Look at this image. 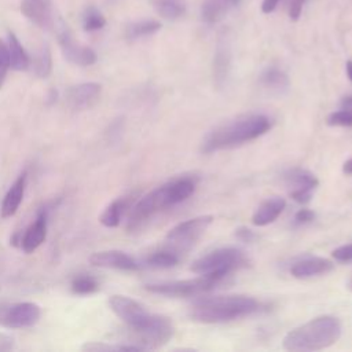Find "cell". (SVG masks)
<instances>
[{
	"mask_svg": "<svg viewBox=\"0 0 352 352\" xmlns=\"http://www.w3.org/2000/svg\"><path fill=\"white\" fill-rule=\"evenodd\" d=\"M315 217H316V214H315L314 210L304 208V209H300V210L296 212V214H294V223L298 224V226L307 224V223H311L312 220H315Z\"/></svg>",
	"mask_w": 352,
	"mask_h": 352,
	"instance_id": "836d02e7",
	"label": "cell"
},
{
	"mask_svg": "<svg viewBox=\"0 0 352 352\" xmlns=\"http://www.w3.org/2000/svg\"><path fill=\"white\" fill-rule=\"evenodd\" d=\"M175 206V202L170 195L169 190V183H165L144 197H142L131 209L129 216H128V223L126 228L128 230H135L140 227L144 221L151 219L154 214L158 212Z\"/></svg>",
	"mask_w": 352,
	"mask_h": 352,
	"instance_id": "52a82bcc",
	"label": "cell"
},
{
	"mask_svg": "<svg viewBox=\"0 0 352 352\" xmlns=\"http://www.w3.org/2000/svg\"><path fill=\"white\" fill-rule=\"evenodd\" d=\"M278 3H279V0H263V3H261V11H263L264 14H270V12H272V11L276 8Z\"/></svg>",
	"mask_w": 352,
	"mask_h": 352,
	"instance_id": "8d00e7d4",
	"label": "cell"
},
{
	"mask_svg": "<svg viewBox=\"0 0 352 352\" xmlns=\"http://www.w3.org/2000/svg\"><path fill=\"white\" fill-rule=\"evenodd\" d=\"M14 348V337L6 333H0V352L11 351Z\"/></svg>",
	"mask_w": 352,
	"mask_h": 352,
	"instance_id": "d590c367",
	"label": "cell"
},
{
	"mask_svg": "<svg viewBox=\"0 0 352 352\" xmlns=\"http://www.w3.org/2000/svg\"><path fill=\"white\" fill-rule=\"evenodd\" d=\"M72 290L76 294H92L99 290V283L91 275H81L73 279Z\"/></svg>",
	"mask_w": 352,
	"mask_h": 352,
	"instance_id": "f1b7e54d",
	"label": "cell"
},
{
	"mask_svg": "<svg viewBox=\"0 0 352 352\" xmlns=\"http://www.w3.org/2000/svg\"><path fill=\"white\" fill-rule=\"evenodd\" d=\"M234 236H235L238 241L245 242V243H250V242H253V241L257 238V235L254 234L253 230H250V228H248V227H243V226H242V227H238V228L235 230Z\"/></svg>",
	"mask_w": 352,
	"mask_h": 352,
	"instance_id": "d6a6232c",
	"label": "cell"
},
{
	"mask_svg": "<svg viewBox=\"0 0 352 352\" xmlns=\"http://www.w3.org/2000/svg\"><path fill=\"white\" fill-rule=\"evenodd\" d=\"M260 84L270 92L282 95L286 92L290 87V80L289 76L279 67L276 66H268L265 67L258 77Z\"/></svg>",
	"mask_w": 352,
	"mask_h": 352,
	"instance_id": "d6986e66",
	"label": "cell"
},
{
	"mask_svg": "<svg viewBox=\"0 0 352 352\" xmlns=\"http://www.w3.org/2000/svg\"><path fill=\"white\" fill-rule=\"evenodd\" d=\"M342 172H344L345 175H352V158H349V160H346V161L344 162V165H342Z\"/></svg>",
	"mask_w": 352,
	"mask_h": 352,
	"instance_id": "74e56055",
	"label": "cell"
},
{
	"mask_svg": "<svg viewBox=\"0 0 352 352\" xmlns=\"http://www.w3.org/2000/svg\"><path fill=\"white\" fill-rule=\"evenodd\" d=\"M58 41L62 48L63 56L70 63H74L78 66H91L98 59L96 52L92 48L76 41L69 26L63 22H60L58 26Z\"/></svg>",
	"mask_w": 352,
	"mask_h": 352,
	"instance_id": "30bf717a",
	"label": "cell"
},
{
	"mask_svg": "<svg viewBox=\"0 0 352 352\" xmlns=\"http://www.w3.org/2000/svg\"><path fill=\"white\" fill-rule=\"evenodd\" d=\"M272 128V120L261 113L239 116L210 131L201 144V151L210 154L252 142Z\"/></svg>",
	"mask_w": 352,
	"mask_h": 352,
	"instance_id": "7a4b0ae2",
	"label": "cell"
},
{
	"mask_svg": "<svg viewBox=\"0 0 352 352\" xmlns=\"http://www.w3.org/2000/svg\"><path fill=\"white\" fill-rule=\"evenodd\" d=\"M331 256L334 260L341 261V263L352 261V243H346V245H342V246L334 249L331 252Z\"/></svg>",
	"mask_w": 352,
	"mask_h": 352,
	"instance_id": "1f68e13d",
	"label": "cell"
},
{
	"mask_svg": "<svg viewBox=\"0 0 352 352\" xmlns=\"http://www.w3.org/2000/svg\"><path fill=\"white\" fill-rule=\"evenodd\" d=\"M32 66L33 69V73L40 77V78H45L50 73H51V69H52V58H51V51H50V47L45 44L43 45L37 52L36 55L33 56V59H30V65L29 67Z\"/></svg>",
	"mask_w": 352,
	"mask_h": 352,
	"instance_id": "4316f807",
	"label": "cell"
},
{
	"mask_svg": "<svg viewBox=\"0 0 352 352\" xmlns=\"http://www.w3.org/2000/svg\"><path fill=\"white\" fill-rule=\"evenodd\" d=\"M21 11L41 29H51L54 26L52 0H22Z\"/></svg>",
	"mask_w": 352,
	"mask_h": 352,
	"instance_id": "4fadbf2b",
	"label": "cell"
},
{
	"mask_svg": "<svg viewBox=\"0 0 352 352\" xmlns=\"http://www.w3.org/2000/svg\"><path fill=\"white\" fill-rule=\"evenodd\" d=\"M40 307L34 302H15L0 307V324L10 329L30 327L40 319Z\"/></svg>",
	"mask_w": 352,
	"mask_h": 352,
	"instance_id": "8fae6325",
	"label": "cell"
},
{
	"mask_svg": "<svg viewBox=\"0 0 352 352\" xmlns=\"http://www.w3.org/2000/svg\"><path fill=\"white\" fill-rule=\"evenodd\" d=\"M342 333L338 318L322 315L290 330L282 341V346L292 352L320 351L336 344Z\"/></svg>",
	"mask_w": 352,
	"mask_h": 352,
	"instance_id": "277c9868",
	"label": "cell"
},
{
	"mask_svg": "<svg viewBox=\"0 0 352 352\" xmlns=\"http://www.w3.org/2000/svg\"><path fill=\"white\" fill-rule=\"evenodd\" d=\"M100 84L98 82H82L70 87L67 91V102L73 109H87L96 102L100 94Z\"/></svg>",
	"mask_w": 352,
	"mask_h": 352,
	"instance_id": "2e32d148",
	"label": "cell"
},
{
	"mask_svg": "<svg viewBox=\"0 0 352 352\" xmlns=\"http://www.w3.org/2000/svg\"><path fill=\"white\" fill-rule=\"evenodd\" d=\"M230 1V4H238L239 3V0H228Z\"/></svg>",
	"mask_w": 352,
	"mask_h": 352,
	"instance_id": "b9f144b4",
	"label": "cell"
},
{
	"mask_svg": "<svg viewBox=\"0 0 352 352\" xmlns=\"http://www.w3.org/2000/svg\"><path fill=\"white\" fill-rule=\"evenodd\" d=\"M260 309V301L250 296H216L194 301L188 308V316L194 322L212 324L246 318Z\"/></svg>",
	"mask_w": 352,
	"mask_h": 352,
	"instance_id": "3957f363",
	"label": "cell"
},
{
	"mask_svg": "<svg viewBox=\"0 0 352 352\" xmlns=\"http://www.w3.org/2000/svg\"><path fill=\"white\" fill-rule=\"evenodd\" d=\"M26 187V172H23L10 187L3 202H1V217L7 219L16 213L25 194Z\"/></svg>",
	"mask_w": 352,
	"mask_h": 352,
	"instance_id": "ffe728a7",
	"label": "cell"
},
{
	"mask_svg": "<svg viewBox=\"0 0 352 352\" xmlns=\"http://www.w3.org/2000/svg\"><path fill=\"white\" fill-rule=\"evenodd\" d=\"M221 280L223 279L217 276L199 275L197 278H190V279L147 283L144 285V289L153 294L170 297V298H182V297H194V296L204 294L214 289Z\"/></svg>",
	"mask_w": 352,
	"mask_h": 352,
	"instance_id": "8992f818",
	"label": "cell"
},
{
	"mask_svg": "<svg viewBox=\"0 0 352 352\" xmlns=\"http://www.w3.org/2000/svg\"><path fill=\"white\" fill-rule=\"evenodd\" d=\"M346 287H348V290L352 292V276L349 278V280H348V283H346Z\"/></svg>",
	"mask_w": 352,
	"mask_h": 352,
	"instance_id": "60d3db41",
	"label": "cell"
},
{
	"mask_svg": "<svg viewBox=\"0 0 352 352\" xmlns=\"http://www.w3.org/2000/svg\"><path fill=\"white\" fill-rule=\"evenodd\" d=\"M341 109L352 110V96H346V98L342 99V102H341Z\"/></svg>",
	"mask_w": 352,
	"mask_h": 352,
	"instance_id": "f35d334b",
	"label": "cell"
},
{
	"mask_svg": "<svg viewBox=\"0 0 352 352\" xmlns=\"http://www.w3.org/2000/svg\"><path fill=\"white\" fill-rule=\"evenodd\" d=\"M345 70H346V76H348L349 81L352 82V60H348L345 63Z\"/></svg>",
	"mask_w": 352,
	"mask_h": 352,
	"instance_id": "ab89813d",
	"label": "cell"
},
{
	"mask_svg": "<svg viewBox=\"0 0 352 352\" xmlns=\"http://www.w3.org/2000/svg\"><path fill=\"white\" fill-rule=\"evenodd\" d=\"M161 29V23L154 19H143V21H136L125 28V36L129 40H136L140 37H146L150 34H154Z\"/></svg>",
	"mask_w": 352,
	"mask_h": 352,
	"instance_id": "d4e9b609",
	"label": "cell"
},
{
	"mask_svg": "<svg viewBox=\"0 0 352 352\" xmlns=\"http://www.w3.org/2000/svg\"><path fill=\"white\" fill-rule=\"evenodd\" d=\"M155 12L165 19H177L186 14V0H148Z\"/></svg>",
	"mask_w": 352,
	"mask_h": 352,
	"instance_id": "7402d4cb",
	"label": "cell"
},
{
	"mask_svg": "<svg viewBox=\"0 0 352 352\" xmlns=\"http://www.w3.org/2000/svg\"><path fill=\"white\" fill-rule=\"evenodd\" d=\"M179 263V254L177 252L172 249H165V250H157L151 253L146 260L144 264L150 268H157V270H164V268H172Z\"/></svg>",
	"mask_w": 352,
	"mask_h": 352,
	"instance_id": "484cf974",
	"label": "cell"
},
{
	"mask_svg": "<svg viewBox=\"0 0 352 352\" xmlns=\"http://www.w3.org/2000/svg\"><path fill=\"white\" fill-rule=\"evenodd\" d=\"M129 206V199L126 198H118L116 201H113L100 214L99 221L109 228H114L120 224L121 217L124 214V212L126 210V208Z\"/></svg>",
	"mask_w": 352,
	"mask_h": 352,
	"instance_id": "603a6c76",
	"label": "cell"
},
{
	"mask_svg": "<svg viewBox=\"0 0 352 352\" xmlns=\"http://www.w3.org/2000/svg\"><path fill=\"white\" fill-rule=\"evenodd\" d=\"M8 52H10V67L14 70H26L30 65V58L25 48L12 32H8Z\"/></svg>",
	"mask_w": 352,
	"mask_h": 352,
	"instance_id": "44dd1931",
	"label": "cell"
},
{
	"mask_svg": "<svg viewBox=\"0 0 352 352\" xmlns=\"http://www.w3.org/2000/svg\"><path fill=\"white\" fill-rule=\"evenodd\" d=\"M286 208V201L282 197H270L263 201L252 216V223L257 227H264L274 223L283 209Z\"/></svg>",
	"mask_w": 352,
	"mask_h": 352,
	"instance_id": "ac0fdd59",
	"label": "cell"
},
{
	"mask_svg": "<svg viewBox=\"0 0 352 352\" xmlns=\"http://www.w3.org/2000/svg\"><path fill=\"white\" fill-rule=\"evenodd\" d=\"M10 69V52H8V44L0 40V88L4 84L7 72Z\"/></svg>",
	"mask_w": 352,
	"mask_h": 352,
	"instance_id": "4dcf8cb0",
	"label": "cell"
},
{
	"mask_svg": "<svg viewBox=\"0 0 352 352\" xmlns=\"http://www.w3.org/2000/svg\"><path fill=\"white\" fill-rule=\"evenodd\" d=\"M47 236V212L41 210L37 214V219L29 228L25 231L22 238L19 239L21 248L25 253H33Z\"/></svg>",
	"mask_w": 352,
	"mask_h": 352,
	"instance_id": "e0dca14e",
	"label": "cell"
},
{
	"mask_svg": "<svg viewBox=\"0 0 352 352\" xmlns=\"http://www.w3.org/2000/svg\"><path fill=\"white\" fill-rule=\"evenodd\" d=\"M232 67V44L231 33L228 29H223L216 40L213 62H212V76L214 85L220 89L224 88L230 77Z\"/></svg>",
	"mask_w": 352,
	"mask_h": 352,
	"instance_id": "9c48e42d",
	"label": "cell"
},
{
	"mask_svg": "<svg viewBox=\"0 0 352 352\" xmlns=\"http://www.w3.org/2000/svg\"><path fill=\"white\" fill-rule=\"evenodd\" d=\"M305 0H289V18L292 21H297L301 15L302 11V6H304Z\"/></svg>",
	"mask_w": 352,
	"mask_h": 352,
	"instance_id": "e575fe53",
	"label": "cell"
},
{
	"mask_svg": "<svg viewBox=\"0 0 352 352\" xmlns=\"http://www.w3.org/2000/svg\"><path fill=\"white\" fill-rule=\"evenodd\" d=\"M111 311L128 326L132 334L128 344L138 345L142 351L165 345L175 334V327L168 316L151 314L139 301L114 294L109 298Z\"/></svg>",
	"mask_w": 352,
	"mask_h": 352,
	"instance_id": "6da1fadb",
	"label": "cell"
},
{
	"mask_svg": "<svg viewBox=\"0 0 352 352\" xmlns=\"http://www.w3.org/2000/svg\"><path fill=\"white\" fill-rule=\"evenodd\" d=\"M283 182L290 190V197L298 204H307L312 198V192L319 186L318 177L302 168H293L283 173Z\"/></svg>",
	"mask_w": 352,
	"mask_h": 352,
	"instance_id": "7c38bea8",
	"label": "cell"
},
{
	"mask_svg": "<svg viewBox=\"0 0 352 352\" xmlns=\"http://www.w3.org/2000/svg\"><path fill=\"white\" fill-rule=\"evenodd\" d=\"M212 221V214H202L180 221L168 231L165 241L168 242V245H170L172 250L175 252L188 250L205 234Z\"/></svg>",
	"mask_w": 352,
	"mask_h": 352,
	"instance_id": "ba28073f",
	"label": "cell"
},
{
	"mask_svg": "<svg viewBox=\"0 0 352 352\" xmlns=\"http://www.w3.org/2000/svg\"><path fill=\"white\" fill-rule=\"evenodd\" d=\"M106 25V18L96 7H87L82 14V28L85 32L100 30Z\"/></svg>",
	"mask_w": 352,
	"mask_h": 352,
	"instance_id": "83f0119b",
	"label": "cell"
},
{
	"mask_svg": "<svg viewBox=\"0 0 352 352\" xmlns=\"http://www.w3.org/2000/svg\"><path fill=\"white\" fill-rule=\"evenodd\" d=\"M326 121L330 126H352V110L340 109L333 111L329 114Z\"/></svg>",
	"mask_w": 352,
	"mask_h": 352,
	"instance_id": "f546056e",
	"label": "cell"
},
{
	"mask_svg": "<svg viewBox=\"0 0 352 352\" xmlns=\"http://www.w3.org/2000/svg\"><path fill=\"white\" fill-rule=\"evenodd\" d=\"M334 264L331 260L324 258V257H318V256H311L301 258L296 261L290 267V274L294 278L298 279H307L312 276H319V275H326L330 271H333Z\"/></svg>",
	"mask_w": 352,
	"mask_h": 352,
	"instance_id": "9a60e30c",
	"label": "cell"
},
{
	"mask_svg": "<svg viewBox=\"0 0 352 352\" xmlns=\"http://www.w3.org/2000/svg\"><path fill=\"white\" fill-rule=\"evenodd\" d=\"M246 264V257L242 250L236 248H220L209 252L208 254L197 258L191 271L198 275H212L224 279L234 270H238Z\"/></svg>",
	"mask_w": 352,
	"mask_h": 352,
	"instance_id": "5b68a950",
	"label": "cell"
},
{
	"mask_svg": "<svg viewBox=\"0 0 352 352\" xmlns=\"http://www.w3.org/2000/svg\"><path fill=\"white\" fill-rule=\"evenodd\" d=\"M89 263L95 267L114 268L121 271H136L139 264L125 252L121 250H102L96 252L89 257Z\"/></svg>",
	"mask_w": 352,
	"mask_h": 352,
	"instance_id": "5bb4252c",
	"label": "cell"
},
{
	"mask_svg": "<svg viewBox=\"0 0 352 352\" xmlns=\"http://www.w3.org/2000/svg\"><path fill=\"white\" fill-rule=\"evenodd\" d=\"M228 4V0H204L201 6L202 21L209 25L219 22L227 12Z\"/></svg>",
	"mask_w": 352,
	"mask_h": 352,
	"instance_id": "cb8c5ba5",
	"label": "cell"
}]
</instances>
